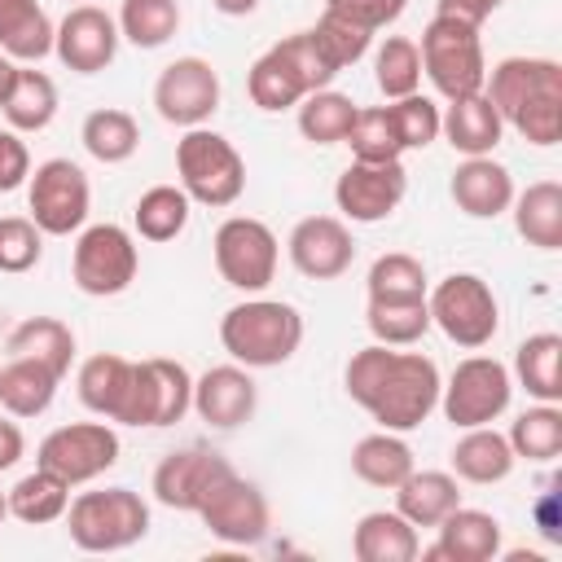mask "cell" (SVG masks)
I'll return each mask as SVG.
<instances>
[{
  "label": "cell",
  "mask_w": 562,
  "mask_h": 562,
  "mask_svg": "<svg viewBox=\"0 0 562 562\" xmlns=\"http://www.w3.org/2000/svg\"><path fill=\"white\" fill-rule=\"evenodd\" d=\"M342 386L351 404H360L382 430H417L439 408V364L422 351H400L386 342H369L351 351L342 369Z\"/></svg>",
  "instance_id": "obj_1"
},
{
  "label": "cell",
  "mask_w": 562,
  "mask_h": 562,
  "mask_svg": "<svg viewBox=\"0 0 562 562\" xmlns=\"http://www.w3.org/2000/svg\"><path fill=\"white\" fill-rule=\"evenodd\" d=\"M483 97L522 140L540 149L562 140V66L553 57H501L483 79Z\"/></svg>",
  "instance_id": "obj_2"
},
{
  "label": "cell",
  "mask_w": 562,
  "mask_h": 562,
  "mask_svg": "<svg viewBox=\"0 0 562 562\" xmlns=\"http://www.w3.org/2000/svg\"><path fill=\"white\" fill-rule=\"evenodd\" d=\"M220 342L246 369H277L303 347V312L285 299H241L220 316Z\"/></svg>",
  "instance_id": "obj_3"
},
{
  "label": "cell",
  "mask_w": 562,
  "mask_h": 562,
  "mask_svg": "<svg viewBox=\"0 0 562 562\" xmlns=\"http://www.w3.org/2000/svg\"><path fill=\"white\" fill-rule=\"evenodd\" d=\"M66 531L83 553H119L149 536V505L132 487L79 492L66 505Z\"/></svg>",
  "instance_id": "obj_4"
},
{
  "label": "cell",
  "mask_w": 562,
  "mask_h": 562,
  "mask_svg": "<svg viewBox=\"0 0 562 562\" xmlns=\"http://www.w3.org/2000/svg\"><path fill=\"white\" fill-rule=\"evenodd\" d=\"M176 176L189 202H202L215 211L233 206L246 193V158L228 136L211 132L206 123L184 127V136L176 140Z\"/></svg>",
  "instance_id": "obj_5"
},
{
  "label": "cell",
  "mask_w": 562,
  "mask_h": 562,
  "mask_svg": "<svg viewBox=\"0 0 562 562\" xmlns=\"http://www.w3.org/2000/svg\"><path fill=\"white\" fill-rule=\"evenodd\" d=\"M417 53H422V75L430 79V88H435L443 101L483 92L487 57H483L479 26L435 13V18L426 22V31H422Z\"/></svg>",
  "instance_id": "obj_6"
},
{
  "label": "cell",
  "mask_w": 562,
  "mask_h": 562,
  "mask_svg": "<svg viewBox=\"0 0 562 562\" xmlns=\"http://www.w3.org/2000/svg\"><path fill=\"white\" fill-rule=\"evenodd\" d=\"M426 307L430 325L465 351L487 347L501 329V303L479 272H448L435 290H426Z\"/></svg>",
  "instance_id": "obj_7"
},
{
  "label": "cell",
  "mask_w": 562,
  "mask_h": 562,
  "mask_svg": "<svg viewBox=\"0 0 562 562\" xmlns=\"http://www.w3.org/2000/svg\"><path fill=\"white\" fill-rule=\"evenodd\" d=\"M140 272L136 237L123 224H88L75 237L70 250V277L88 299H114L123 294Z\"/></svg>",
  "instance_id": "obj_8"
},
{
  "label": "cell",
  "mask_w": 562,
  "mask_h": 562,
  "mask_svg": "<svg viewBox=\"0 0 562 562\" xmlns=\"http://www.w3.org/2000/svg\"><path fill=\"white\" fill-rule=\"evenodd\" d=\"M26 211L40 224L44 237H70L88 224L92 211V184L88 171L70 158H44L26 176Z\"/></svg>",
  "instance_id": "obj_9"
},
{
  "label": "cell",
  "mask_w": 562,
  "mask_h": 562,
  "mask_svg": "<svg viewBox=\"0 0 562 562\" xmlns=\"http://www.w3.org/2000/svg\"><path fill=\"white\" fill-rule=\"evenodd\" d=\"M514 400V373L496 356H465L439 386V408L457 430L492 426Z\"/></svg>",
  "instance_id": "obj_10"
},
{
  "label": "cell",
  "mask_w": 562,
  "mask_h": 562,
  "mask_svg": "<svg viewBox=\"0 0 562 562\" xmlns=\"http://www.w3.org/2000/svg\"><path fill=\"white\" fill-rule=\"evenodd\" d=\"M211 255H215V272L233 290L259 294L277 277L281 246H277V233L263 220H255V215H228L215 228V237H211Z\"/></svg>",
  "instance_id": "obj_11"
},
{
  "label": "cell",
  "mask_w": 562,
  "mask_h": 562,
  "mask_svg": "<svg viewBox=\"0 0 562 562\" xmlns=\"http://www.w3.org/2000/svg\"><path fill=\"white\" fill-rule=\"evenodd\" d=\"M114 461H119V435H114L110 422H70V426H57L35 448V465L53 470L70 487L101 479L105 470H114Z\"/></svg>",
  "instance_id": "obj_12"
},
{
  "label": "cell",
  "mask_w": 562,
  "mask_h": 562,
  "mask_svg": "<svg viewBox=\"0 0 562 562\" xmlns=\"http://www.w3.org/2000/svg\"><path fill=\"white\" fill-rule=\"evenodd\" d=\"M220 70L206 57H176L154 79V110L171 127H202L220 110Z\"/></svg>",
  "instance_id": "obj_13"
},
{
  "label": "cell",
  "mask_w": 562,
  "mask_h": 562,
  "mask_svg": "<svg viewBox=\"0 0 562 562\" xmlns=\"http://www.w3.org/2000/svg\"><path fill=\"white\" fill-rule=\"evenodd\" d=\"M198 518L206 522V531H211L215 540L237 544V549H250V544L268 540V531H272L268 496H263L250 479H241L237 470H228V474L211 487V496L202 501Z\"/></svg>",
  "instance_id": "obj_14"
},
{
  "label": "cell",
  "mask_w": 562,
  "mask_h": 562,
  "mask_svg": "<svg viewBox=\"0 0 562 562\" xmlns=\"http://www.w3.org/2000/svg\"><path fill=\"white\" fill-rule=\"evenodd\" d=\"M75 391L88 413L119 422V426H140V364L119 356V351H97L79 364Z\"/></svg>",
  "instance_id": "obj_15"
},
{
  "label": "cell",
  "mask_w": 562,
  "mask_h": 562,
  "mask_svg": "<svg viewBox=\"0 0 562 562\" xmlns=\"http://www.w3.org/2000/svg\"><path fill=\"white\" fill-rule=\"evenodd\" d=\"M408 193V171L404 162H347L342 176L334 180V206L351 224H382Z\"/></svg>",
  "instance_id": "obj_16"
},
{
  "label": "cell",
  "mask_w": 562,
  "mask_h": 562,
  "mask_svg": "<svg viewBox=\"0 0 562 562\" xmlns=\"http://www.w3.org/2000/svg\"><path fill=\"white\" fill-rule=\"evenodd\" d=\"M119 22L101 4H70L66 18L57 22L53 53L75 75H101L119 57Z\"/></svg>",
  "instance_id": "obj_17"
},
{
  "label": "cell",
  "mask_w": 562,
  "mask_h": 562,
  "mask_svg": "<svg viewBox=\"0 0 562 562\" xmlns=\"http://www.w3.org/2000/svg\"><path fill=\"white\" fill-rule=\"evenodd\" d=\"M233 465L211 452V448H180V452H167L158 465H154V479H149V492L158 505L167 509H180V514H198L202 501L211 496V487L228 474Z\"/></svg>",
  "instance_id": "obj_18"
},
{
  "label": "cell",
  "mask_w": 562,
  "mask_h": 562,
  "mask_svg": "<svg viewBox=\"0 0 562 562\" xmlns=\"http://www.w3.org/2000/svg\"><path fill=\"white\" fill-rule=\"evenodd\" d=\"M285 250H290V263L307 277V281H334L351 268L356 259V241H351V228L338 220V215H303L290 237H285Z\"/></svg>",
  "instance_id": "obj_19"
},
{
  "label": "cell",
  "mask_w": 562,
  "mask_h": 562,
  "mask_svg": "<svg viewBox=\"0 0 562 562\" xmlns=\"http://www.w3.org/2000/svg\"><path fill=\"white\" fill-rule=\"evenodd\" d=\"M259 386L246 364H215L202 378H193V413L215 430H237L255 417Z\"/></svg>",
  "instance_id": "obj_20"
},
{
  "label": "cell",
  "mask_w": 562,
  "mask_h": 562,
  "mask_svg": "<svg viewBox=\"0 0 562 562\" xmlns=\"http://www.w3.org/2000/svg\"><path fill=\"white\" fill-rule=\"evenodd\" d=\"M448 193H452V202H457L461 215H470V220H496V215L509 211V202H514L518 189H514L509 167L496 162L492 154H483V158H461L457 162V171L448 180Z\"/></svg>",
  "instance_id": "obj_21"
},
{
  "label": "cell",
  "mask_w": 562,
  "mask_h": 562,
  "mask_svg": "<svg viewBox=\"0 0 562 562\" xmlns=\"http://www.w3.org/2000/svg\"><path fill=\"white\" fill-rule=\"evenodd\" d=\"M140 364V426H176L193 408V373L180 360L149 356Z\"/></svg>",
  "instance_id": "obj_22"
},
{
  "label": "cell",
  "mask_w": 562,
  "mask_h": 562,
  "mask_svg": "<svg viewBox=\"0 0 562 562\" xmlns=\"http://www.w3.org/2000/svg\"><path fill=\"white\" fill-rule=\"evenodd\" d=\"M439 540L426 549V558H443V562H492L501 553V518L487 509H470L457 505L439 527Z\"/></svg>",
  "instance_id": "obj_23"
},
{
  "label": "cell",
  "mask_w": 562,
  "mask_h": 562,
  "mask_svg": "<svg viewBox=\"0 0 562 562\" xmlns=\"http://www.w3.org/2000/svg\"><path fill=\"white\" fill-rule=\"evenodd\" d=\"M439 136L461 158H483V154H492L501 145L505 123H501L496 105L483 92H470V97L448 101V110H439Z\"/></svg>",
  "instance_id": "obj_24"
},
{
  "label": "cell",
  "mask_w": 562,
  "mask_h": 562,
  "mask_svg": "<svg viewBox=\"0 0 562 562\" xmlns=\"http://www.w3.org/2000/svg\"><path fill=\"white\" fill-rule=\"evenodd\" d=\"M448 461H452V474L461 483H479V487L505 483L514 474V465H518L509 439L496 426H470V430H461V439L452 443Z\"/></svg>",
  "instance_id": "obj_25"
},
{
  "label": "cell",
  "mask_w": 562,
  "mask_h": 562,
  "mask_svg": "<svg viewBox=\"0 0 562 562\" xmlns=\"http://www.w3.org/2000/svg\"><path fill=\"white\" fill-rule=\"evenodd\" d=\"M351 553L356 562H413L422 553V540L400 509H369L351 527Z\"/></svg>",
  "instance_id": "obj_26"
},
{
  "label": "cell",
  "mask_w": 562,
  "mask_h": 562,
  "mask_svg": "<svg viewBox=\"0 0 562 562\" xmlns=\"http://www.w3.org/2000/svg\"><path fill=\"white\" fill-rule=\"evenodd\" d=\"M53 35L57 26L40 0H0V53L18 66L44 61L53 53Z\"/></svg>",
  "instance_id": "obj_27"
},
{
  "label": "cell",
  "mask_w": 562,
  "mask_h": 562,
  "mask_svg": "<svg viewBox=\"0 0 562 562\" xmlns=\"http://www.w3.org/2000/svg\"><path fill=\"white\" fill-rule=\"evenodd\" d=\"M461 505V479L452 470H413L395 487V509L413 527H439Z\"/></svg>",
  "instance_id": "obj_28"
},
{
  "label": "cell",
  "mask_w": 562,
  "mask_h": 562,
  "mask_svg": "<svg viewBox=\"0 0 562 562\" xmlns=\"http://www.w3.org/2000/svg\"><path fill=\"white\" fill-rule=\"evenodd\" d=\"M413 470H417V461L400 430H373V435L356 439V448H351V474L369 487L395 492Z\"/></svg>",
  "instance_id": "obj_29"
},
{
  "label": "cell",
  "mask_w": 562,
  "mask_h": 562,
  "mask_svg": "<svg viewBox=\"0 0 562 562\" xmlns=\"http://www.w3.org/2000/svg\"><path fill=\"white\" fill-rule=\"evenodd\" d=\"M509 215L527 246H536V250L562 246V184L558 180H536L522 193H514Z\"/></svg>",
  "instance_id": "obj_30"
},
{
  "label": "cell",
  "mask_w": 562,
  "mask_h": 562,
  "mask_svg": "<svg viewBox=\"0 0 562 562\" xmlns=\"http://www.w3.org/2000/svg\"><path fill=\"white\" fill-rule=\"evenodd\" d=\"M57 382H61V373H53L48 364L26 360V356H9L0 364V408L9 417H40V413H48Z\"/></svg>",
  "instance_id": "obj_31"
},
{
  "label": "cell",
  "mask_w": 562,
  "mask_h": 562,
  "mask_svg": "<svg viewBox=\"0 0 562 562\" xmlns=\"http://www.w3.org/2000/svg\"><path fill=\"white\" fill-rule=\"evenodd\" d=\"M57 105H61L57 83L35 66H18V75L9 83V97L0 101V114L22 136V132H44L57 119Z\"/></svg>",
  "instance_id": "obj_32"
},
{
  "label": "cell",
  "mask_w": 562,
  "mask_h": 562,
  "mask_svg": "<svg viewBox=\"0 0 562 562\" xmlns=\"http://www.w3.org/2000/svg\"><path fill=\"white\" fill-rule=\"evenodd\" d=\"M4 356H26V360H40L48 364L53 373H70V360H75V329L57 316H26L9 329L4 338Z\"/></svg>",
  "instance_id": "obj_33"
},
{
  "label": "cell",
  "mask_w": 562,
  "mask_h": 562,
  "mask_svg": "<svg viewBox=\"0 0 562 562\" xmlns=\"http://www.w3.org/2000/svg\"><path fill=\"white\" fill-rule=\"evenodd\" d=\"M364 325H369L373 342L413 347V342H422L426 329H430L426 294H386V299H369V303H364Z\"/></svg>",
  "instance_id": "obj_34"
},
{
  "label": "cell",
  "mask_w": 562,
  "mask_h": 562,
  "mask_svg": "<svg viewBox=\"0 0 562 562\" xmlns=\"http://www.w3.org/2000/svg\"><path fill=\"white\" fill-rule=\"evenodd\" d=\"M514 378L531 400L558 404L562 400V338L553 329L522 338L514 351Z\"/></svg>",
  "instance_id": "obj_35"
},
{
  "label": "cell",
  "mask_w": 562,
  "mask_h": 562,
  "mask_svg": "<svg viewBox=\"0 0 562 562\" xmlns=\"http://www.w3.org/2000/svg\"><path fill=\"white\" fill-rule=\"evenodd\" d=\"M246 92L250 101L263 110V114H281V110H294L303 97H307V83L299 79V70L285 61V53L272 44L268 53H259L246 70Z\"/></svg>",
  "instance_id": "obj_36"
},
{
  "label": "cell",
  "mask_w": 562,
  "mask_h": 562,
  "mask_svg": "<svg viewBox=\"0 0 562 562\" xmlns=\"http://www.w3.org/2000/svg\"><path fill=\"white\" fill-rule=\"evenodd\" d=\"M4 496H9V518L26 522V527H44V522L66 518L70 483H66V479H57L53 470L35 465V470H31V474H22Z\"/></svg>",
  "instance_id": "obj_37"
},
{
  "label": "cell",
  "mask_w": 562,
  "mask_h": 562,
  "mask_svg": "<svg viewBox=\"0 0 562 562\" xmlns=\"http://www.w3.org/2000/svg\"><path fill=\"white\" fill-rule=\"evenodd\" d=\"M79 140H83V149H88L97 162L119 167V162H127V158L140 149V123H136L127 110H119V105H101V110H92V114L83 119Z\"/></svg>",
  "instance_id": "obj_38"
},
{
  "label": "cell",
  "mask_w": 562,
  "mask_h": 562,
  "mask_svg": "<svg viewBox=\"0 0 562 562\" xmlns=\"http://www.w3.org/2000/svg\"><path fill=\"white\" fill-rule=\"evenodd\" d=\"M509 448L518 461H536V465H549L562 457V408L558 404H531L514 417L509 426Z\"/></svg>",
  "instance_id": "obj_39"
},
{
  "label": "cell",
  "mask_w": 562,
  "mask_h": 562,
  "mask_svg": "<svg viewBox=\"0 0 562 562\" xmlns=\"http://www.w3.org/2000/svg\"><path fill=\"white\" fill-rule=\"evenodd\" d=\"M189 193L180 184H154L136 198L132 206V224H136V237L145 241H176L189 224Z\"/></svg>",
  "instance_id": "obj_40"
},
{
  "label": "cell",
  "mask_w": 562,
  "mask_h": 562,
  "mask_svg": "<svg viewBox=\"0 0 562 562\" xmlns=\"http://www.w3.org/2000/svg\"><path fill=\"white\" fill-rule=\"evenodd\" d=\"M294 110H299V132H303V140H312V145H342L360 105H356L347 92L316 88V92H307Z\"/></svg>",
  "instance_id": "obj_41"
},
{
  "label": "cell",
  "mask_w": 562,
  "mask_h": 562,
  "mask_svg": "<svg viewBox=\"0 0 562 562\" xmlns=\"http://www.w3.org/2000/svg\"><path fill=\"white\" fill-rule=\"evenodd\" d=\"M119 35L136 48H162L180 31V4L176 0H123L119 4Z\"/></svg>",
  "instance_id": "obj_42"
},
{
  "label": "cell",
  "mask_w": 562,
  "mask_h": 562,
  "mask_svg": "<svg viewBox=\"0 0 562 562\" xmlns=\"http://www.w3.org/2000/svg\"><path fill=\"white\" fill-rule=\"evenodd\" d=\"M373 83H378V92L386 101L417 92L422 88V53H417V40L386 35L378 44V57H373Z\"/></svg>",
  "instance_id": "obj_43"
},
{
  "label": "cell",
  "mask_w": 562,
  "mask_h": 562,
  "mask_svg": "<svg viewBox=\"0 0 562 562\" xmlns=\"http://www.w3.org/2000/svg\"><path fill=\"white\" fill-rule=\"evenodd\" d=\"M342 145H351V158H356V162H395V158L404 154L386 105H364V110H356L351 132H347Z\"/></svg>",
  "instance_id": "obj_44"
},
{
  "label": "cell",
  "mask_w": 562,
  "mask_h": 562,
  "mask_svg": "<svg viewBox=\"0 0 562 562\" xmlns=\"http://www.w3.org/2000/svg\"><path fill=\"white\" fill-rule=\"evenodd\" d=\"M430 281H426V263L408 250H386L369 263V277H364V294L369 299H386V294H426Z\"/></svg>",
  "instance_id": "obj_45"
},
{
  "label": "cell",
  "mask_w": 562,
  "mask_h": 562,
  "mask_svg": "<svg viewBox=\"0 0 562 562\" xmlns=\"http://www.w3.org/2000/svg\"><path fill=\"white\" fill-rule=\"evenodd\" d=\"M312 40H316V48L329 57V66H334L338 75H342L347 66H356V61L369 53V44H373V35H369L364 26L347 22V18L334 13V9L321 13V22L312 26Z\"/></svg>",
  "instance_id": "obj_46"
},
{
  "label": "cell",
  "mask_w": 562,
  "mask_h": 562,
  "mask_svg": "<svg viewBox=\"0 0 562 562\" xmlns=\"http://www.w3.org/2000/svg\"><path fill=\"white\" fill-rule=\"evenodd\" d=\"M386 114H391V123H395V136H400L404 154H408V149H426V145L439 140V105H435L426 92L395 97V101L386 105Z\"/></svg>",
  "instance_id": "obj_47"
},
{
  "label": "cell",
  "mask_w": 562,
  "mask_h": 562,
  "mask_svg": "<svg viewBox=\"0 0 562 562\" xmlns=\"http://www.w3.org/2000/svg\"><path fill=\"white\" fill-rule=\"evenodd\" d=\"M44 255V233L31 215H0V272H31Z\"/></svg>",
  "instance_id": "obj_48"
},
{
  "label": "cell",
  "mask_w": 562,
  "mask_h": 562,
  "mask_svg": "<svg viewBox=\"0 0 562 562\" xmlns=\"http://www.w3.org/2000/svg\"><path fill=\"white\" fill-rule=\"evenodd\" d=\"M325 9H334V13H342L347 22H356V26H364L369 35H378L382 26L400 22V13L408 9V0H325Z\"/></svg>",
  "instance_id": "obj_49"
},
{
  "label": "cell",
  "mask_w": 562,
  "mask_h": 562,
  "mask_svg": "<svg viewBox=\"0 0 562 562\" xmlns=\"http://www.w3.org/2000/svg\"><path fill=\"white\" fill-rule=\"evenodd\" d=\"M31 176V149L13 127H0V193L22 189Z\"/></svg>",
  "instance_id": "obj_50"
},
{
  "label": "cell",
  "mask_w": 562,
  "mask_h": 562,
  "mask_svg": "<svg viewBox=\"0 0 562 562\" xmlns=\"http://www.w3.org/2000/svg\"><path fill=\"white\" fill-rule=\"evenodd\" d=\"M505 0H439V13L443 18H457V22H470V26H483Z\"/></svg>",
  "instance_id": "obj_51"
},
{
  "label": "cell",
  "mask_w": 562,
  "mask_h": 562,
  "mask_svg": "<svg viewBox=\"0 0 562 562\" xmlns=\"http://www.w3.org/2000/svg\"><path fill=\"white\" fill-rule=\"evenodd\" d=\"M22 452H26L22 426H18V422H9V417H0V474H4V470H13V465L22 461Z\"/></svg>",
  "instance_id": "obj_52"
},
{
  "label": "cell",
  "mask_w": 562,
  "mask_h": 562,
  "mask_svg": "<svg viewBox=\"0 0 562 562\" xmlns=\"http://www.w3.org/2000/svg\"><path fill=\"white\" fill-rule=\"evenodd\" d=\"M536 518H540V531H544L549 540H558V492H544V496H540Z\"/></svg>",
  "instance_id": "obj_53"
},
{
  "label": "cell",
  "mask_w": 562,
  "mask_h": 562,
  "mask_svg": "<svg viewBox=\"0 0 562 562\" xmlns=\"http://www.w3.org/2000/svg\"><path fill=\"white\" fill-rule=\"evenodd\" d=\"M224 18H246V13H255L259 9V0H211Z\"/></svg>",
  "instance_id": "obj_54"
},
{
  "label": "cell",
  "mask_w": 562,
  "mask_h": 562,
  "mask_svg": "<svg viewBox=\"0 0 562 562\" xmlns=\"http://www.w3.org/2000/svg\"><path fill=\"white\" fill-rule=\"evenodd\" d=\"M13 75H18V61H13V57H4V53H0V101H4V97H9V83H13Z\"/></svg>",
  "instance_id": "obj_55"
},
{
  "label": "cell",
  "mask_w": 562,
  "mask_h": 562,
  "mask_svg": "<svg viewBox=\"0 0 562 562\" xmlns=\"http://www.w3.org/2000/svg\"><path fill=\"white\" fill-rule=\"evenodd\" d=\"M4 518H9V496L0 492V522H4Z\"/></svg>",
  "instance_id": "obj_56"
},
{
  "label": "cell",
  "mask_w": 562,
  "mask_h": 562,
  "mask_svg": "<svg viewBox=\"0 0 562 562\" xmlns=\"http://www.w3.org/2000/svg\"><path fill=\"white\" fill-rule=\"evenodd\" d=\"M66 4H83V0H66Z\"/></svg>",
  "instance_id": "obj_57"
}]
</instances>
